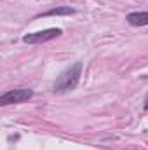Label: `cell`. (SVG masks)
<instances>
[{
    "mask_svg": "<svg viewBox=\"0 0 148 150\" xmlns=\"http://www.w3.org/2000/svg\"><path fill=\"white\" fill-rule=\"evenodd\" d=\"M33 96V91L28 87H19V89H12L7 91L0 96V105L7 107V105H16V103H23L26 100H30Z\"/></svg>",
    "mask_w": 148,
    "mask_h": 150,
    "instance_id": "2",
    "label": "cell"
},
{
    "mask_svg": "<svg viewBox=\"0 0 148 150\" xmlns=\"http://www.w3.org/2000/svg\"><path fill=\"white\" fill-rule=\"evenodd\" d=\"M61 14H66V16L75 14V9H72V7H58V9H51V11H47L44 16H61Z\"/></svg>",
    "mask_w": 148,
    "mask_h": 150,
    "instance_id": "5",
    "label": "cell"
},
{
    "mask_svg": "<svg viewBox=\"0 0 148 150\" xmlns=\"http://www.w3.org/2000/svg\"><path fill=\"white\" fill-rule=\"evenodd\" d=\"M125 19L132 26H145V25H148V12H131V14H127Z\"/></svg>",
    "mask_w": 148,
    "mask_h": 150,
    "instance_id": "4",
    "label": "cell"
},
{
    "mask_svg": "<svg viewBox=\"0 0 148 150\" xmlns=\"http://www.w3.org/2000/svg\"><path fill=\"white\" fill-rule=\"evenodd\" d=\"M145 108H148V94H147V98H145Z\"/></svg>",
    "mask_w": 148,
    "mask_h": 150,
    "instance_id": "6",
    "label": "cell"
},
{
    "mask_svg": "<svg viewBox=\"0 0 148 150\" xmlns=\"http://www.w3.org/2000/svg\"><path fill=\"white\" fill-rule=\"evenodd\" d=\"M63 32L61 28H47V30H42V32H35V33H28L23 37L25 44H42V42H47V40H52V38L59 37Z\"/></svg>",
    "mask_w": 148,
    "mask_h": 150,
    "instance_id": "3",
    "label": "cell"
},
{
    "mask_svg": "<svg viewBox=\"0 0 148 150\" xmlns=\"http://www.w3.org/2000/svg\"><path fill=\"white\" fill-rule=\"evenodd\" d=\"M82 63L80 61H77L75 65H72L70 68H66L63 74L58 77V80L54 82V86H52V91L54 93H58V94H63V93H68V91H72L77 87V84H78V80H80V75H82Z\"/></svg>",
    "mask_w": 148,
    "mask_h": 150,
    "instance_id": "1",
    "label": "cell"
}]
</instances>
